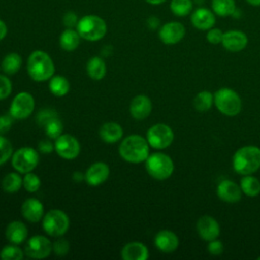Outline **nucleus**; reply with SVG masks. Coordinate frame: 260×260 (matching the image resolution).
<instances>
[{
	"label": "nucleus",
	"instance_id": "5",
	"mask_svg": "<svg viewBox=\"0 0 260 260\" xmlns=\"http://www.w3.org/2000/svg\"><path fill=\"white\" fill-rule=\"evenodd\" d=\"M213 102L216 109L229 117L238 115L242 110V100L232 88L222 87L216 90L213 94Z\"/></svg>",
	"mask_w": 260,
	"mask_h": 260
},
{
	"label": "nucleus",
	"instance_id": "39",
	"mask_svg": "<svg viewBox=\"0 0 260 260\" xmlns=\"http://www.w3.org/2000/svg\"><path fill=\"white\" fill-rule=\"evenodd\" d=\"M223 37V31L217 27H211L210 29L207 30L206 32V40L208 43L212 45H218L221 44Z\"/></svg>",
	"mask_w": 260,
	"mask_h": 260
},
{
	"label": "nucleus",
	"instance_id": "3",
	"mask_svg": "<svg viewBox=\"0 0 260 260\" xmlns=\"http://www.w3.org/2000/svg\"><path fill=\"white\" fill-rule=\"evenodd\" d=\"M233 168L240 175H252L260 168V148L247 145L239 148L233 156Z\"/></svg>",
	"mask_w": 260,
	"mask_h": 260
},
{
	"label": "nucleus",
	"instance_id": "38",
	"mask_svg": "<svg viewBox=\"0 0 260 260\" xmlns=\"http://www.w3.org/2000/svg\"><path fill=\"white\" fill-rule=\"evenodd\" d=\"M58 117L57 113L54 111V110H51V109H44L42 111L39 112L38 116H37V122L40 126H45L50 120L54 119Z\"/></svg>",
	"mask_w": 260,
	"mask_h": 260
},
{
	"label": "nucleus",
	"instance_id": "29",
	"mask_svg": "<svg viewBox=\"0 0 260 260\" xmlns=\"http://www.w3.org/2000/svg\"><path fill=\"white\" fill-rule=\"evenodd\" d=\"M193 0H171L170 10L178 17H185L190 15L194 9Z\"/></svg>",
	"mask_w": 260,
	"mask_h": 260
},
{
	"label": "nucleus",
	"instance_id": "52",
	"mask_svg": "<svg viewBox=\"0 0 260 260\" xmlns=\"http://www.w3.org/2000/svg\"><path fill=\"white\" fill-rule=\"evenodd\" d=\"M194 4L195 5H198V6H201L203 3H204V0H193Z\"/></svg>",
	"mask_w": 260,
	"mask_h": 260
},
{
	"label": "nucleus",
	"instance_id": "41",
	"mask_svg": "<svg viewBox=\"0 0 260 260\" xmlns=\"http://www.w3.org/2000/svg\"><path fill=\"white\" fill-rule=\"evenodd\" d=\"M12 90L10 79L5 75H0V101L6 99Z\"/></svg>",
	"mask_w": 260,
	"mask_h": 260
},
{
	"label": "nucleus",
	"instance_id": "22",
	"mask_svg": "<svg viewBox=\"0 0 260 260\" xmlns=\"http://www.w3.org/2000/svg\"><path fill=\"white\" fill-rule=\"evenodd\" d=\"M148 256V249L141 242L127 243L121 251V257L124 260H146Z\"/></svg>",
	"mask_w": 260,
	"mask_h": 260
},
{
	"label": "nucleus",
	"instance_id": "17",
	"mask_svg": "<svg viewBox=\"0 0 260 260\" xmlns=\"http://www.w3.org/2000/svg\"><path fill=\"white\" fill-rule=\"evenodd\" d=\"M241 187L231 180H222L216 189V194L219 199L228 203H236L242 198Z\"/></svg>",
	"mask_w": 260,
	"mask_h": 260
},
{
	"label": "nucleus",
	"instance_id": "50",
	"mask_svg": "<svg viewBox=\"0 0 260 260\" xmlns=\"http://www.w3.org/2000/svg\"><path fill=\"white\" fill-rule=\"evenodd\" d=\"M245 1L253 7H260V0H245Z\"/></svg>",
	"mask_w": 260,
	"mask_h": 260
},
{
	"label": "nucleus",
	"instance_id": "37",
	"mask_svg": "<svg viewBox=\"0 0 260 260\" xmlns=\"http://www.w3.org/2000/svg\"><path fill=\"white\" fill-rule=\"evenodd\" d=\"M12 144L0 134V166L5 164L12 155Z\"/></svg>",
	"mask_w": 260,
	"mask_h": 260
},
{
	"label": "nucleus",
	"instance_id": "27",
	"mask_svg": "<svg viewBox=\"0 0 260 260\" xmlns=\"http://www.w3.org/2000/svg\"><path fill=\"white\" fill-rule=\"evenodd\" d=\"M236 8V0H211V10L217 16H232Z\"/></svg>",
	"mask_w": 260,
	"mask_h": 260
},
{
	"label": "nucleus",
	"instance_id": "33",
	"mask_svg": "<svg viewBox=\"0 0 260 260\" xmlns=\"http://www.w3.org/2000/svg\"><path fill=\"white\" fill-rule=\"evenodd\" d=\"M22 185V178L17 173L7 174L2 181V188L7 193L17 192Z\"/></svg>",
	"mask_w": 260,
	"mask_h": 260
},
{
	"label": "nucleus",
	"instance_id": "14",
	"mask_svg": "<svg viewBox=\"0 0 260 260\" xmlns=\"http://www.w3.org/2000/svg\"><path fill=\"white\" fill-rule=\"evenodd\" d=\"M190 21L195 28L207 31L214 26L216 15L211 9L204 6H198L191 12Z\"/></svg>",
	"mask_w": 260,
	"mask_h": 260
},
{
	"label": "nucleus",
	"instance_id": "9",
	"mask_svg": "<svg viewBox=\"0 0 260 260\" xmlns=\"http://www.w3.org/2000/svg\"><path fill=\"white\" fill-rule=\"evenodd\" d=\"M146 139L151 147L155 149H165L172 144L174 140V132L170 126L158 123L148 129Z\"/></svg>",
	"mask_w": 260,
	"mask_h": 260
},
{
	"label": "nucleus",
	"instance_id": "15",
	"mask_svg": "<svg viewBox=\"0 0 260 260\" xmlns=\"http://www.w3.org/2000/svg\"><path fill=\"white\" fill-rule=\"evenodd\" d=\"M221 45L230 52H240L247 47L248 37L242 30L230 29L223 32Z\"/></svg>",
	"mask_w": 260,
	"mask_h": 260
},
{
	"label": "nucleus",
	"instance_id": "51",
	"mask_svg": "<svg viewBox=\"0 0 260 260\" xmlns=\"http://www.w3.org/2000/svg\"><path fill=\"white\" fill-rule=\"evenodd\" d=\"M241 16H242V11H241V9H240V8H238V7H237V8H236V10L234 11V13H233L232 17L239 19Z\"/></svg>",
	"mask_w": 260,
	"mask_h": 260
},
{
	"label": "nucleus",
	"instance_id": "2",
	"mask_svg": "<svg viewBox=\"0 0 260 260\" xmlns=\"http://www.w3.org/2000/svg\"><path fill=\"white\" fill-rule=\"evenodd\" d=\"M27 73L35 81L42 82L49 80L55 72V65L52 58L44 51H34L27 59Z\"/></svg>",
	"mask_w": 260,
	"mask_h": 260
},
{
	"label": "nucleus",
	"instance_id": "1",
	"mask_svg": "<svg viewBox=\"0 0 260 260\" xmlns=\"http://www.w3.org/2000/svg\"><path fill=\"white\" fill-rule=\"evenodd\" d=\"M119 153L123 159L131 164H139L149 155L147 139L138 134H132L122 140L119 145Z\"/></svg>",
	"mask_w": 260,
	"mask_h": 260
},
{
	"label": "nucleus",
	"instance_id": "16",
	"mask_svg": "<svg viewBox=\"0 0 260 260\" xmlns=\"http://www.w3.org/2000/svg\"><path fill=\"white\" fill-rule=\"evenodd\" d=\"M196 230L199 237L205 241L215 240L220 233V228L215 218L209 215H203L196 222Z\"/></svg>",
	"mask_w": 260,
	"mask_h": 260
},
{
	"label": "nucleus",
	"instance_id": "20",
	"mask_svg": "<svg viewBox=\"0 0 260 260\" xmlns=\"http://www.w3.org/2000/svg\"><path fill=\"white\" fill-rule=\"evenodd\" d=\"M154 245L162 253H172L178 248L179 239L174 232L162 230L155 235Z\"/></svg>",
	"mask_w": 260,
	"mask_h": 260
},
{
	"label": "nucleus",
	"instance_id": "40",
	"mask_svg": "<svg viewBox=\"0 0 260 260\" xmlns=\"http://www.w3.org/2000/svg\"><path fill=\"white\" fill-rule=\"evenodd\" d=\"M69 242L63 238L58 239L53 243V251L58 256H64L69 252Z\"/></svg>",
	"mask_w": 260,
	"mask_h": 260
},
{
	"label": "nucleus",
	"instance_id": "13",
	"mask_svg": "<svg viewBox=\"0 0 260 260\" xmlns=\"http://www.w3.org/2000/svg\"><path fill=\"white\" fill-rule=\"evenodd\" d=\"M186 35V27L179 21H169L160 25L158 38L166 45H176L180 43Z\"/></svg>",
	"mask_w": 260,
	"mask_h": 260
},
{
	"label": "nucleus",
	"instance_id": "6",
	"mask_svg": "<svg viewBox=\"0 0 260 260\" xmlns=\"http://www.w3.org/2000/svg\"><path fill=\"white\" fill-rule=\"evenodd\" d=\"M145 169L153 179L162 181L172 176L174 172V162L166 153L155 152L148 155L146 158Z\"/></svg>",
	"mask_w": 260,
	"mask_h": 260
},
{
	"label": "nucleus",
	"instance_id": "48",
	"mask_svg": "<svg viewBox=\"0 0 260 260\" xmlns=\"http://www.w3.org/2000/svg\"><path fill=\"white\" fill-rule=\"evenodd\" d=\"M146 3L150 4V5H153V6H157V5H161L164 4L165 2H167L168 0H144Z\"/></svg>",
	"mask_w": 260,
	"mask_h": 260
},
{
	"label": "nucleus",
	"instance_id": "24",
	"mask_svg": "<svg viewBox=\"0 0 260 260\" xmlns=\"http://www.w3.org/2000/svg\"><path fill=\"white\" fill-rule=\"evenodd\" d=\"M123 136L122 127L116 122H107L100 128V137L107 143H115Z\"/></svg>",
	"mask_w": 260,
	"mask_h": 260
},
{
	"label": "nucleus",
	"instance_id": "23",
	"mask_svg": "<svg viewBox=\"0 0 260 260\" xmlns=\"http://www.w3.org/2000/svg\"><path fill=\"white\" fill-rule=\"evenodd\" d=\"M28 235V231L26 225L19 221V220H14L11 221L5 230V236L6 239L8 240L9 243L14 244V245H19L23 243Z\"/></svg>",
	"mask_w": 260,
	"mask_h": 260
},
{
	"label": "nucleus",
	"instance_id": "49",
	"mask_svg": "<svg viewBox=\"0 0 260 260\" xmlns=\"http://www.w3.org/2000/svg\"><path fill=\"white\" fill-rule=\"evenodd\" d=\"M73 180L75 181V182H80V181H82L83 179H84V176L80 173V172H75L74 174H73Z\"/></svg>",
	"mask_w": 260,
	"mask_h": 260
},
{
	"label": "nucleus",
	"instance_id": "45",
	"mask_svg": "<svg viewBox=\"0 0 260 260\" xmlns=\"http://www.w3.org/2000/svg\"><path fill=\"white\" fill-rule=\"evenodd\" d=\"M39 150L42 152V153H45V154H49L53 151V149H55V146L54 144L49 140V139H43L39 142Z\"/></svg>",
	"mask_w": 260,
	"mask_h": 260
},
{
	"label": "nucleus",
	"instance_id": "26",
	"mask_svg": "<svg viewBox=\"0 0 260 260\" xmlns=\"http://www.w3.org/2000/svg\"><path fill=\"white\" fill-rule=\"evenodd\" d=\"M106 63L101 57L94 56L87 61L86 72L91 79L101 80L106 75Z\"/></svg>",
	"mask_w": 260,
	"mask_h": 260
},
{
	"label": "nucleus",
	"instance_id": "35",
	"mask_svg": "<svg viewBox=\"0 0 260 260\" xmlns=\"http://www.w3.org/2000/svg\"><path fill=\"white\" fill-rule=\"evenodd\" d=\"M45 132H46V135L51 138V139H56L58 138L61 134H62V131H63V124L61 122V120L56 117L52 120H50L45 126Z\"/></svg>",
	"mask_w": 260,
	"mask_h": 260
},
{
	"label": "nucleus",
	"instance_id": "44",
	"mask_svg": "<svg viewBox=\"0 0 260 260\" xmlns=\"http://www.w3.org/2000/svg\"><path fill=\"white\" fill-rule=\"evenodd\" d=\"M11 126H12V116L10 114L0 116V134L7 132Z\"/></svg>",
	"mask_w": 260,
	"mask_h": 260
},
{
	"label": "nucleus",
	"instance_id": "19",
	"mask_svg": "<svg viewBox=\"0 0 260 260\" xmlns=\"http://www.w3.org/2000/svg\"><path fill=\"white\" fill-rule=\"evenodd\" d=\"M152 110V103L147 95L138 94L131 101L130 114L136 120H143L149 116Z\"/></svg>",
	"mask_w": 260,
	"mask_h": 260
},
{
	"label": "nucleus",
	"instance_id": "7",
	"mask_svg": "<svg viewBox=\"0 0 260 260\" xmlns=\"http://www.w3.org/2000/svg\"><path fill=\"white\" fill-rule=\"evenodd\" d=\"M69 217L60 209H52L43 217V230L51 237H61L69 229Z\"/></svg>",
	"mask_w": 260,
	"mask_h": 260
},
{
	"label": "nucleus",
	"instance_id": "31",
	"mask_svg": "<svg viewBox=\"0 0 260 260\" xmlns=\"http://www.w3.org/2000/svg\"><path fill=\"white\" fill-rule=\"evenodd\" d=\"M240 187L242 192L249 197H255L260 193V181L251 175H245L241 180Z\"/></svg>",
	"mask_w": 260,
	"mask_h": 260
},
{
	"label": "nucleus",
	"instance_id": "4",
	"mask_svg": "<svg viewBox=\"0 0 260 260\" xmlns=\"http://www.w3.org/2000/svg\"><path fill=\"white\" fill-rule=\"evenodd\" d=\"M75 28L80 38L88 42L100 41L107 34L106 21L95 14H86L80 17Z\"/></svg>",
	"mask_w": 260,
	"mask_h": 260
},
{
	"label": "nucleus",
	"instance_id": "53",
	"mask_svg": "<svg viewBox=\"0 0 260 260\" xmlns=\"http://www.w3.org/2000/svg\"><path fill=\"white\" fill-rule=\"evenodd\" d=\"M257 259H258V260H260V256H259V257H258V258H257Z\"/></svg>",
	"mask_w": 260,
	"mask_h": 260
},
{
	"label": "nucleus",
	"instance_id": "12",
	"mask_svg": "<svg viewBox=\"0 0 260 260\" xmlns=\"http://www.w3.org/2000/svg\"><path fill=\"white\" fill-rule=\"evenodd\" d=\"M55 150L59 156L65 159H73L80 152V144L78 140L70 134H61L55 139Z\"/></svg>",
	"mask_w": 260,
	"mask_h": 260
},
{
	"label": "nucleus",
	"instance_id": "21",
	"mask_svg": "<svg viewBox=\"0 0 260 260\" xmlns=\"http://www.w3.org/2000/svg\"><path fill=\"white\" fill-rule=\"evenodd\" d=\"M23 217L30 222H38L44 217V205L37 198H27L21 205Z\"/></svg>",
	"mask_w": 260,
	"mask_h": 260
},
{
	"label": "nucleus",
	"instance_id": "25",
	"mask_svg": "<svg viewBox=\"0 0 260 260\" xmlns=\"http://www.w3.org/2000/svg\"><path fill=\"white\" fill-rule=\"evenodd\" d=\"M80 39L81 38L76 29L65 28L59 37V44L64 51L71 52L77 49L80 43Z\"/></svg>",
	"mask_w": 260,
	"mask_h": 260
},
{
	"label": "nucleus",
	"instance_id": "42",
	"mask_svg": "<svg viewBox=\"0 0 260 260\" xmlns=\"http://www.w3.org/2000/svg\"><path fill=\"white\" fill-rule=\"evenodd\" d=\"M78 20H79V18L77 16V14L72 10L66 11L63 15V24L66 26V28L76 27Z\"/></svg>",
	"mask_w": 260,
	"mask_h": 260
},
{
	"label": "nucleus",
	"instance_id": "11",
	"mask_svg": "<svg viewBox=\"0 0 260 260\" xmlns=\"http://www.w3.org/2000/svg\"><path fill=\"white\" fill-rule=\"evenodd\" d=\"M52 251L53 244L51 241L41 235L29 238L24 247V254L34 259H44L48 257Z\"/></svg>",
	"mask_w": 260,
	"mask_h": 260
},
{
	"label": "nucleus",
	"instance_id": "18",
	"mask_svg": "<svg viewBox=\"0 0 260 260\" xmlns=\"http://www.w3.org/2000/svg\"><path fill=\"white\" fill-rule=\"evenodd\" d=\"M110 175V168L103 161L92 164L85 172L84 179L89 186L95 187L103 184Z\"/></svg>",
	"mask_w": 260,
	"mask_h": 260
},
{
	"label": "nucleus",
	"instance_id": "8",
	"mask_svg": "<svg viewBox=\"0 0 260 260\" xmlns=\"http://www.w3.org/2000/svg\"><path fill=\"white\" fill-rule=\"evenodd\" d=\"M39 153L32 147L24 146L17 149L11 158V165L20 174L31 172L39 164Z\"/></svg>",
	"mask_w": 260,
	"mask_h": 260
},
{
	"label": "nucleus",
	"instance_id": "47",
	"mask_svg": "<svg viewBox=\"0 0 260 260\" xmlns=\"http://www.w3.org/2000/svg\"><path fill=\"white\" fill-rule=\"evenodd\" d=\"M7 35V25L6 23L0 18V41H2Z\"/></svg>",
	"mask_w": 260,
	"mask_h": 260
},
{
	"label": "nucleus",
	"instance_id": "46",
	"mask_svg": "<svg viewBox=\"0 0 260 260\" xmlns=\"http://www.w3.org/2000/svg\"><path fill=\"white\" fill-rule=\"evenodd\" d=\"M146 25L149 29H157L160 27V19L157 16L151 15L146 19Z\"/></svg>",
	"mask_w": 260,
	"mask_h": 260
},
{
	"label": "nucleus",
	"instance_id": "30",
	"mask_svg": "<svg viewBox=\"0 0 260 260\" xmlns=\"http://www.w3.org/2000/svg\"><path fill=\"white\" fill-rule=\"evenodd\" d=\"M21 62L22 61H21L20 55L13 52V53L7 54L3 58L2 63H1V67H2V70L6 74L13 75V74H15L20 69Z\"/></svg>",
	"mask_w": 260,
	"mask_h": 260
},
{
	"label": "nucleus",
	"instance_id": "34",
	"mask_svg": "<svg viewBox=\"0 0 260 260\" xmlns=\"http://www.w3.org/2000/svg\"><path fill=\"white\" fill-rule=\"evenodd\" d=\"M23 255L24 252L14 244L4 246L0 251V258L2 260H21Z\"/></svg>",
	"mask_w": 260,
	"mask_h": 260
},
{
	"label": "nucleus",
	"instance_id": "10",
	"mask_svg": "<svg viewBox=\"0 0 260 260\" xmlns=\"http://www.w3.org/2000/svg\"><path fill=\"white\" fill-rule=\"evenodd\" d=\"M35 109V100L34 96L26 92L22 91L17 93L10 105L9 114L12 116L13 119L23 120L30 116Z\"/></svg>",
	"mask_w": 260,
	"mask_h": 260
},
{
	"label": "nucleus",
	"instance_id": "32",
	"mask_svg": "<svg viewBox=\"0 0 260 260\" xmlns=\"http://www.w3.org/2000/svg\"><path fill=\"white\" fill-rule=\"evenodd\" d=\"M213 103V94L208 90H203L198 92L194 100L193 106L199 112H206L208 111Z\"/></svg>",
	"mask_w": 260,
	"mask_h": 260
},
{
	"label": "nucleus",
	"instance_id": "28",
	"mask_svg": "<svg viewBox=\"0 0 260 260\" xmlns=\"http://www.w3.org/2000/svg\"><path fill=\"white\" fill-rule=\"evenodd\" d=\"M50 91L56 96H64L70 89V84L67 78L61 75H55L50 78L49 82Z\"/></svg>",
	"mask_w": 260,
	"mask_h": 260
},
{
	"label": "nucleus",
	"instance_id": "36",
	"mask_svg": "<svg viewBox=\"0 0 260 260\" xmlns=\"http://www.w3.org/2000/svg\"><path fill=\"white\" fill-rule=\"evenodd\" d=\"M22 185L27 192L34 193L38 191L39 188L41 187V180L38 175L29 172V173H26L24 178L22 179Z\"/></svg>",
	"mask_w": 260,
	"mask_h": 260
},
{
	"label": "nucleus",
	"instance_id": "43",
	"mask_svg": "<svg viewBox=\"0 0 260 260\" xmlns=\"http://www.w3.org/2000/svg\"><path fill=\"white\" fill-rule=\"evenodd\" d=\"M207 250H208L209 254L217 256V255L222 254V252H223V245H222V243L220 241L215 239V240L209 241L208 246H207Z\"/></svg>",
	"mask_w": 260,
	"mask_h": 260
}]
</instances>
